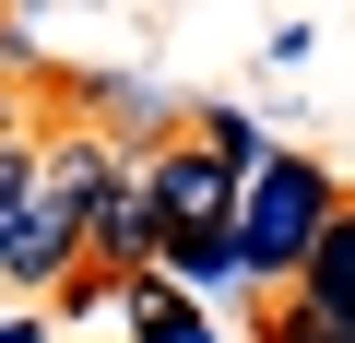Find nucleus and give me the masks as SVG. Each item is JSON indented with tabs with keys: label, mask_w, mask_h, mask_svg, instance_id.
Returning <instances> with one entry per match:
<instances>
[{
	"label": "nucleus",
	"mask_w": 355,
	"mask_h": 343,
	"mask_svg": "<svg viewBox=\"0 0 355 343\" xmlns=\"http://www.w3.org/2000/svg\"><path fill=\"white\" fill-rule=\"evenodd\" d=\"M36 202V142L12 130V142H0V237H12V213Z\"/></svg>",
	"instance_id": "nucleus-11"
},
{
	"label": "nucleus",
	"mask_w": 355,
	"mask_h": 343,
	"mask_svg": "<svg viewBox=\"0 0 355 343\" xmlns=\"http://www.w3.org/2000/svg\"><path fill=\"white\" fill-rule=\"evenodd\" d=\"M0 142H12V95H0Z\"/></svg>",
	"instance_id": "nucleus-12"
},
{
	"label": "nucleus",
	"mask_w": 355,
	"mask_h": 343,
	"mask_svg": "<svg viewBox=\"0 0 355 343\" xmlns=\"http://www.w3.org/2000/svg\"><path fill=\"white\" fill-rule=\"evenodd\" d=\"M71 272H83V213L71 202H24L12 237H0V284L12 296H60Z\"/></svg>",
	"instance_id": "nucleus-3"
},
{
	"label": "nucleus",
	"mask_w": 355,
	"mask_h": 343,
	"mask_svg": "<svg viewBox=\"0 0 355 343\" xmlns=\"http://www.w3.org/2000/svg\"><path fill=\"white\" fill-rule=\"evenodd\" d=\"M107 296L130 308V331H142V343H225V331H214V308H190V296H166L154 272H119Z\"/></svg>",
	"instance_id": "nucleus-8"
},
{
	"label": "nucleus",
	"mask_w": 355,
	"mask_h": 343,
	"mask_svg": "<svg viewBox=\"0 0 355 343\" xmlns=\"http://www.w3.org/2000/svg\"><path fill=\"white\" fill-rule=\"evenodd\" d=\"M154 249H166V225H154V202H142V178L119 166V178L83 202V272H154Z\"/></svg>",
	"instance_id": "nucleus-4"
},
{
	"label": "nucleus",
	"mask_w": 355,
	"mask_h": 343,
	"mask_svg": "<svg viewBox=\"0 0 355 343\" xmlns=\"http://www.w3.org/2000/svg\"><path fill=\"white\" fill-rule=\"evenodd\" d=\"M130 178H142V202H154V225H166V237H190V225H225V213H237V178H214V166H202L190 142L142 154Z\"/></svg>",
	"instance_id": "nucleus-5"
},
{
	"label": "nucleus",
	"mask_w": 355,
	"mask_h": 343,
	"mask_svg": "<svg viewBox=\"0 0 355 343\" xmlns=\"http://www.w3.org/2000/svg\"><path fill=\"white\" fill-rule=\"evenodd\" d=\"M331 166H308V154H261L249 178H237V213H225V237H237V284H296V261L320 249V225H331Z\"/></svg>",
	"instance_id": "nucleus-1"
},
{
	"label": "nucleus",
	"mask_w": 355,
	"mask_h": 343,
	"mask_svg": "<svg viewBox=\"0 0 355 343\" xmlns=\"http://www.w3.org/2000/svg\"><path fill=\"white\" fill-rule=\"evenodd\" d=\"M154 284H166V296H190V308H202V296H225V284H237V237H225V225L166 237V249H154Z\"/></svg>",
	"instance_id": "nucleus-7"
},
{
	"label": "nucleus",
	"mask_w": 355,
	"mask_h": 343,
	"mask_svg": "<svg viewBox=\"0 0 355 343\" xmlns=\"http://www.w3.org/2000/svg\"><path fill=\"white\" fill-rule=\"evenodd\" d=\"M190 154L214 166V178H249V166H261L272 142L249 130V107H202V130H190Z\"/></svg>",
	"instance_id": "nucleus-9"
},
{
	"label": "nucleus",
	"mask_w": 355,
	"mask_h": 343,
	"mask_svg": "<svg viewBox=\"0 0 355 343\" xmlns=\"http://www.w3.org/2000/svg\"><path fill=\"white\" fill-rule=\"evenodd\" d=\"M107 118H119V130H166V95H154V83H95V130H107Z\"/></svg>",
	"instance_id": "nucleus-10"
},
{
	"label": "nucleus",
	"mask_w": 355,
	"mask_h": 343,
	"mask_svg": "<svg viewBox=\"0 0 355 343\" xmlns=\"http://www.w3.org/2000/svg\"><path fill=\"white\" fill-rule=\"evenodd\" d=\"M284 296L296 308H261V343H355V202H331V225Z\"/></svg>",
	"instance_id": "nucleus-2"
},
{
	"label": "nucleus",
	"mask_w": 355,
	"mask_h": 343,
	"mask_svg": "<svg viewBox=\"0 0 355 343\" xmlns=\"http://www.w3.org/2000/svg\"><path fill=\"white\" fill-rule=\"evenodd\" d=\"M107 178H119V142H107L95 118H83V130H60V142H36V202H71V213H83Z\"/></svg>",
	"instance_id": "nucleus-6"
}]
</instances>
